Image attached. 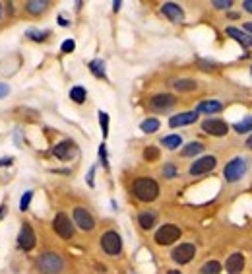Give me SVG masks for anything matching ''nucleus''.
I'll return each instance as SVG.
<instances>
[{"label": "nucleus", "mask_w": 252, "mask_h": 274, "mask_svg": "<svg viewBox=\"0 0 252 274\" xmlns=\"http://www.w3.org/2000/svg\"><path fill=\"white\" fill-rule=\"evenodd\" d=\"M132 193L138 200L142 202H152L159 196V185L158 181L150 179V177H142V179H136L132 185Z\"/></svg>", "instance_id": "obj_1"}, {"label": "nucleus", "mask_w": 252, "mask_h": 274, "mask_svg": "<svg viewBox=\"0 0 252 274\" xmlns=\"http://www.w3.org/2000/svg\"><path fill=\"white\" fill-rule=\"evenodd\" d=\"M37 265H39L41 273H45V274H59L64 267L63 259H61L57 253H51V251L43 253V255L39 257Z\"/></svg>", "instance_id": "obj_2"}, {"label": "nucleus", "mask_w": 252, "mask_h": 274, "mask_svg": "<svg viewBox=\"0 0 252 274\" xmlns=\"http://www.w3.org/2000/svg\"><path fill=\"white\" fill-rule=\"evenodd\" d=\"M247 169H249L247 159H245V157H235V159H231V161L225 165L223 175H225V179L229 183H235L247 173Z\"/></svg>", "instance_id": "obj_3"}, {"label": "nucleus", "mask_w": 252, "mask_h": 274, "mask_svg": "<svg viewBox=\"0 0 252 274\" xmlns=\"http://www.w3.org/2000/svg\"><path fill=\"white\" fill-rule=\"evenodd\" d=\"M101 247H103V251L107 255L117 257L123 251V239H121V235L117 232H105L101 235Z\"/></svg>", "instance_id": "obj_4"}, {"label": "nucleus", "mask_w": 252, "mask_h": 274, "mask_svg": "<svg viewBox=\"0 0 252 274\" xmlns=\"http://www.w3.org/2000/svg\"><path fill=\"white\" fill-rule=\"evenodd\" d=\"M179 237H181V230L173 224H165L156 232V243L158 245H171L175 243Z\"/></svg>", "instance_id": "obj_5"}, {"label": "nucleus", "mask_w": 252, "mask_h": 274, "mask_svg": "<svg viewBox=\"0 0 252 274\" xmlns=\"http://www.w3.org/2000/svg\"><path fill=\"white\" fill-rule=\"evenodd\" d=\"M53 228H55V232L63 237V239H70L72 235H74V224L70 222V218L66 216V214H57L55 216V222H53Z\"/></svg>", "instance_id": "obj_6"}, {"label": "nucleus", "mask_w": 252, "mask_h": 274, "mask_svg": "<svg viewBox=\"0 0 252 274\" xmlns=\"http://www.w3.org/2000/svg\"><path fill=\"white\" fill-rule=\"evenodd\" d=\"M194 255H196V247L192 243H181L179 247H175L173 253H171L173 261L179 263V265H187V263H190V261L194 259Z\"/></svg>", "instance_id": "obj_7"}, {"label": "nucleus", "mask_w": 252, "mask_h": 274, "mask_svg": "<svg viewBox=\"0 0 252 274\" xmlns=\"http://www.w3.org/2000/svg\"><path fill=\"white\" fill-rule=\"evenodd\" d=\"M216 165H218V159H216L214 156H204V157L196 159V161L190 165V173H192V175H204V173H210Z\"/></svg>", "instance_id": "obj_8"}, {"label": "nucleus", "mask_w": 252, "mask_h": 274, "mask_svg": "<svg viewBox=\"0 0 252 274\" xmlns=\"http://www.w3.org/2000/svg\"><path fill=\"white\" fill-rule=\"evenodd\" d=\"M74 222H76V224H78V228H80V230H84V232H92V230L95 228L94 216L88 212L86 208H82V206L74 208Z\"/></svg>", "instance_id": "obj_9"}, {"label": "nucleus", "mask_w": 252, "mask_h": 274, "mask_svg": "<svg viewBox=\"0 0 252 274\" xmlns=\"http://www.w3.org/2000/svg\"><path fill=\"white\" fill-rule=\"evenodd\" d=\"M175 103H177V99H175V95H171V93H158V95H154L152 101H150V105H152L154 111H169Z\"/></svg>", "instance_id": "obj_10"}, {"label": "nucleus", "mask_w": 252, "mask_h": 274, "mask_svg": "<svg viewBox=\"0 0 252 274\" xmlns=\"http://www.w3.org/2000/svg\"><path fill=\"white\" fill-rule=\"evenodd\" d=\"M202 128L204 132L212 134V136H225L229 132V126L225 121H220V119H208V121L202 122Z\"/></svg>", "instance_id": "obj_11"}, {"label": "nucleus", "mask_w": 252, "mask_h": 274, "mask_svg": "<svg viewBox=\"0 0 252 274\" xmlns=\"http://www.w3.org/2000/svg\"><path fill=\"white\" fill-rule=\"evenodd\" d=\"M18 245L24 249V251H32L35 247V232L32 230L30 224H24L22 230H20V235H18Z\"/></svg>", "instance_id": "obj_12"}, {"label": "nucleus", "mask_w": 252, "mask_h": 274, "mask_svg": "<svg viewBox=\"0 0 252 274\" xmlns=\"http://www.w3.org/2000/svg\"><path fill=\"white\" fill-rule=\"evenodd\" d=\"M161 12H163L171 22H175V24H181V22L185 20L183 8H181L179 4H175V2H165V4L161 6Z\"/></svg>", "instance_id": "obj_13"}, {"label": "nucleus", "mask_w": 252, "mask_h": 274, "mask_svg": "<svg viewBox=\"0 0 252 274\" xmlns=\"http://www.w3.org/2000/svg\"><path fill=\"white\" fill-rule=\"evenodd\" d=\"M198 121V113L196 111H187V113H179V115H173L169 119V126L177 128V126H185V124H192V122Z\"/></svg>", "instance_id": "obj_14"}, {"label": "nucleus", "mask_w": 252, "mask_h": 274, "mask_svg": "<svg viewBox=\"0 0 252 274\" xmlns=\"http://www.w3.org/2000/svg\"><path fill=\"white\" fill-rule=\"evenodd\" d=\"M225 269H227V274H241L243 269H245V257L241 253H233L227 263H225Z\"/></svg>", "instance_id": "obj_15"}, {"label": "nucleus", "mask_w": 252, "mask_h": 274, "mask_svg": "<svg viewBox=\"0 0 252 274\" xmlns=\"http://www.w3.org/2000/svg\"><path fill=\"white\" fill-rule=\"evenodd\" d=\"M74 150H76V146H74L72 140H63L61 144H57V146L53 148V154H55L59 159H68Z\"/></svg>", "instance_id": "obj_16"}, {"label": "nucleus", "mask_w": 252, "mask_h": 274, "mask_svg": "<svg viewBox=\"0 0 252 274\" xmlns=\"http://www.w3.org/2000/svg\"><path fill=\"white\" fill-rule=\"evenodd\" d=\"M227 35L233 37L235 41H239L243 47H252V37L245 31L237 30V28H227Z\"/></svg>", "instance_id": "obj_17"}, {"label": "nucleus", "mask_w": 252, "mask_h": 274, "mask_svg": "<svg viewBox=\"0 0 252 274\" xmlns=\"http://www.w3.org/2000/svg\"><path fill=\"white\" fill-rule=\"evenodd\" d=\"M223 109V105H221L220 101H202V103H198V107H196V113H208V115H212V113H218Z\"/></svg>", "instance_id": "obj_18"}, {"label": "nucleus", "mask_w": 252, "mask_h": 274, "mask_svg": "<svg viewBox=\"0 0 252 274\" xmlns=\"http://www.w3.org/2000/svg\"><path fill=\"white\" fill-rule=\"evenodd\" d=\"M156 220H158V216L154 212H142L138 216V224L142 226V230H152L156 226Z\"/></svg>", "instance_id": "obj_19"}, {"label": "nucleus", "mask_w": 252, "mask_h": 274, "mask_svg": "<svg viewBox=\"0 0 252 274\" xmlns=\"http://www.w3.org/2000/svg\"><path fill=\"white\" fill-rule=\"evenodd\" d=\"M49 8V2L47 0H30L28 4H26V10L30 12V14H41V12H45Z\"/></svg>", "instance_id": "obj_20"}, {"label": "nucleus", "mask_w": 252, "mask_h": 274, "mask_svg": "<svg viewBox=\"0 0 252 274\" xmlns=\"http://www.w3.org/2000/svg\"><path fill=\"white\" fill-rule=\"evenodd\" d=\"M173 88L179 91H190L196 90V80H190V78H181V80H175L173 82Z\"/></svg>", "instance_id": "obj_21"}, {"label": "nucleus", "mask_w": 252, "mask_h": 274, "mask_svg": "<svg viewBox=\"0 0 252 274\" xmlns=\"http://www.w3.org/2000/svg\"><path fill=\"white\" fill-rule=\"evenodd\" d=\"M161 144H163L167 150H177V148L183 144V138H181L179 134H171V136H165V138L161 140Z\"/></svg>", "instance_id": "obj_22"}, {"label": "nucleus", "mask_w": 252, "mask_h": 274, "mask_svg": "<svg viewBox=\"0 0 252 274\" xmlns=\"http://www.w3.org/2000/svg\"><path fill=\"white\" fill-rule=\"evenodd\" d=\"M204 150V144L202 142H190V144H187L185 148H183V156L185 157H192V156H196V154H200Z\"/></svg>", "instance_id": "obj_23"}, {"label": "nucleus", "mask_w": 252, "mask_h": 274, "mask_svg": "<svg viewBox=\"0 0 252 274\" xmlns=\"http://www.w3.org/2000/svg\"><path fill=\"white\" fill-rule=\"evenodd\" d=\"M86 88H82V86H76V88H72L70 90V99H74L76 103H84L86 101Z\"/></svg>", "instance_id": "obj_24"}, {"label": "nucleus", "mask_w": 252, "mask_h": 274, "mask_svg": "<svg viewBox=\"0 0 252 274\" xmlns=\"http://www.w3.org/2000/svg\"><path fill=\"white\" fill-rule=\"evenodd\" d=\"M233 130L239 132V134H245V132L252 130V117H245L241 122H237V124L233 126Z\"/></svg>", "instance_id": "obj_25"}, {"label": "nucleus", "mask_w": 252, "mask_h": 274, "mask_svg": "<svg viewBox=\"0 0 252 274\" xmlns=\"http://www.w3.org/2000/svg\"><path fill=\"white\" fill-rule=\"evenodd\" d=\"M200 273L202 274H220L221 265L218 263V261H210V263H206V265L200 269Z\"/></svg>", "instance_id": "obj_26"}, {"label": "nucleus", "mask_w": 252, "mask_h": 274, "mask_svg": "<svg viewBox=\"0 0 252 274\" xmlns=\"http://www.w3.org/2000/svg\"><path fill=\"white\" fill-rule=\"evenodd\" d=\"M90 68L97 78H105V62L103 61H92L90 62Z\"/></svg>", "instance_id": "obj_27"}, {"label": "nucleus", "mask_w": 252, "mask_h": 274, "mask_svg": "<svg viewBox=\"0 0 252 274\" xmlns=\"http://www.w3.org/2000/svg\"><path fill=\"white\" fill-rule=\"evenodd\" d=\"M142 130L148 132V134L156 132V130H159V121L158 119H146V121L142 122Z\"/></svg>", "instance_id": "obj_28"}, {"label": "nucleus", "mask_w": 252, "mask_h": 274, "mask_svg": "<svg viewBox=\"0 0 252 274\" xmlns=\"http://www.w3.org/2000/svg\"><path fill=\"white\" fill-rule=\"evenodd\" d=\"M158 157H159L158 146H148V148L144 150V159H146V161H156Z\"/></svg>", "instance_id": "obj_29"}, {"label": "nucleus", "mask_w": 252, "mask_h": 274, "mask_svg": "<svg viewBox=\"0 0 252 274\" xmlns=\"http://www.w3.org/2000/svg\"><path fill=\"white\" fill-rule=\"evenodd\" d=\"M99 122H101V130H103V136L109 134V115L105 111H99Z\"/></svg>", "instance_id": "obj_30"}, {"label": "nucleus", "mask_w": 252, "mask_h": 274, "mask_svg": "<svg viewBox=\"0 0 252 274\" xmlns=\"http://www.w3.org/2000/svg\"><path fill=\"white\" fill-rule=\"evenodd\" d=\"M32 196H33V193H32V191H28V193H24V196H22V200H20V210H22V212H26V210L30 208V202H32Z\"/></svg>", "instance_id": "obj_31"}, {"label": "nucleus", "mask_w": 252, "mask_h": 274, "mask_svg": "<svg viewBox=\"0 0 252 274\" xmlns=\"http://www.w3.org/2000/svg\"><path fill=\"white\" fill-rule=\"evenodd\" d=\"M47 35H49V31H47V30H43V31L30 30V31H28V37H32L33 41H43Z\"/></svg>", "instance_id": "obj_32"}, {"label": "nucleus", "mask_w": 252, "mask_h": 274, "mask_svg": "<svg viewBox=\"0 0 252 274\" xmlns=\"http://www.w3.org/2000/svg\"><path fill=\"white\" fill-rule=\"evenodd\" d=\"M212 4H214L218 10H225V8H231V6H233V2H231V0H214Z\"/></svg>", "instance_id": "obj_33"}, {"label": "nucleus", "mask_w": 252, "mask_h": 274, "mask_svg": "<svg viewBox=\"0 0 252 274\" xmlns=\"http://www.w3.org/2000/svg\"><path fill=\"white\" fill-rule=\"evenodd\" d=\"M163 175H165L167 179H173V177L177 175V169H175V165H165V167H163Z\"/></svg>", "instance_id": "obj_34"}, {"label": "nucleus", "mask_w": 252, "mask_h": 274, "mask_svg": "<svg viewBox=\"0 0 252 274\" xmlns=\"http://www.w3.org/2000/svg\"><path fill=\"white\" fill-rule=\"evenodd\" d=\"M74 49H76V43L72 39H66L63 43V53H72Z\"/></svg>", "instance_id": "obj_35"}, {"label": "nucleus", "mask_w": 252, "mask_h": 274, "mask_svg": "<svg viewBox=\"0 0 252 274\" xmlns=\"http://www.w3.org/2000/svg\"><path fill=\"white\" fill-rule=\"evenodd\" d=\"M99 157H101L103 165L107 167V152H105V144H101V148H99Z\"/></svg>", "instance_id": "obj_36"}, {"label": "nucleus", "mask_w": 252, "mask_h": 274, "mask_svg": "<svg viewBox=\"0 0 252 274\" xmlns=\"http://www.w3.org/2000/svg\"><path fill=\"white\" fill-rule=\"evenodd\" d=\"M10 93V88L6 86V84H0V99L4 97V95H8Z\"/></svg>", "instance_id": "obj_37"}, {"label": "nucleus", "mask_w": 252, "mask_h": 274, "mask_svg": "<svg viewBox=\"0 0 252 274\" xmlns=\"http://www.w3.org/2000/svg\"><path fill=\"white\" fill-rule=\"evenodd\" d=\"M243 8H245L247 12H251L252 14V0H245V2H243Z\"/></svg>", "instance_id": "obj_38"}, {"label": "nucleus", "mask_w": 252, "mask_h": 274, "mask_svg": "<svg viewBox=\"0 0 252 274\" xmlns=\"http://www.w3.org/2000/svg\"><path fill=\"white\" fill-rule=\"evenodd\" d=\"M12 163V157H4V159H0V165H10Z\"/></svg>", "instance_id": "obj_39"}, {"label": "nucleus", "mask_w": 252, "mask_h": 274, "mask_svg": "<svg viewBox=\"0 0 252 274\" xmlns=\"http://www.w3.org/2000/svg\"><path fill=\"white\" fill-rule=\"evenodd\" d=\"M245 31H247V33H252V22L245 24Z\"/></svg>", "instance_id": "obj_40"}, {"label": "nucleus", "mask_w": 252, "mask_h": 274, "mask_svg": "<svg viewBox=\"0 0 252 274\" xmlns=\"http://www.w3.org/2000/svg\"><path fill=\"white\" fill-rule=\"evenodd\" d=\"M247 148H251L252 150V136H249V140H247Z\"/></svg>", "instance_id": "obj_41"}, {"label": "nucleus", "mask_w": 252, "mask_h": 274, "mask_svg": "<svg viewBox=\"0 0 252 274\" xmlns=\"http://www.w3.org/2000/svg\"><path fill=\"white\" fill-rule=\"evenodd\" d=\"M113 8H115V10H119V8H121V2H119V0H117V2H113Z\"/></svg>", "instance_id": "obj_42"}, {"label": "nucleus", "mask_w": 252, "mask_h": 274, "mask_svg": "<svg viewBox=\"0 0 252 274\" xmlns=\"http://www.w3.org/2000/svg\"><path fill=\"white\" fill-rule=\"evenodd\" d=\"M169 274H181L179 271H169Z\"/></svg>", "instance_id": "obj_43"}, {"label": "nucleus", "mask_w": 252, "mask_h": 274, "mask_svg": "<svg viewBox=\"0 0 252 274\" xmlns=\"http://www.w3.org/2000/svg\"><path fill=\"white\" fill-rule=\"evenodd\" d=\"M251 74H252V66H251Z\"/></svg>", "instance_id": "obj_44"}]
</instances>
